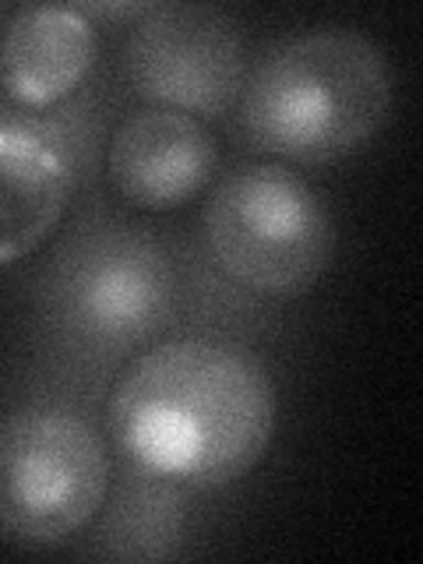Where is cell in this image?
<instances>
[{
    "label": "cell",
    "mask_w": 423,
    "mask_h": 564,
    "mask_svg": "<svg viewBox=\"0 0 423 564\" xmlns=\"http://www.w3.org/2000/svg\"><path fill=\"white\" fill-rule=\"evenodd\" d=\"M123 67L155 106L219 117L247 78L243 35L219 8L152 4L128 35Z\"/></svg>",
    "instance_id": "obj_6"
},
{
    "label": "cell",
    "mask_w": 423,
    "mask_h": 564,
    "mask_svg": "<svg viewBox=\"0 0 423 564\" xmlns=\"http://www.w3.org/2000/svg\"><path fill=\"white\" fill-rule=\"evenodd\" d=\"M205 229L226 275L275 296L314 286L335 247L332 216L317 191L275 163L229 173L212 194Z\"/></svg>",
    "instance_id": "obj_4"
},
{
    "label": "cell",
    "mask_w": 423,
    "mask_h": 564,
    "mask_svg": "<svg viewBox=\"0 0 423 564\" xmlns=\"http://www.w3.org/2000/svg\"><path fill=\"white\" fill-rule=\"evenodd\" d=\"M75 187L67 155L25 128H0V264L35 251Z\"/></svg>",
    "instance_id": "obj_9"
},
{
    "label": "cell",
    "mask_w": 423,
    "mask_h": 564,
    "mask_svg": "<svg viewBox=\"0 0 423 564\" xmlns=\"http://www.w3.org/2000/svg\"><path fill=\"white\" fill-rule=\"evenodd\" d=\"M96 50V29L78 8H22L0 40V82L18 102L50 106L88 78Z\"/></svg>",
    "instance_id": "obj_8"
},
{
    "label": "cell",
    "mask_w": 423,
    "mask_h": 564,
    "mask_svg": "<svg viewBox=\"0 0 423 564\" xmlns=\"http://www.w3.org/2000/svg\"><path fill=\"white\" fill-rule=\"evenodd\" d=\"M106 490V441L82 413L18 410L0 423V533L61 543L96 519Z\"/></svg>",
    "instance_id": "obj_5"
},
{
    "label": "cell",
    "mask_w": 423,
    "mask_h": 564,
    "mask_svg": "<svg viewBox=\"0 0 423 564\" xmlns=\"http://www.w3.org/2000/svg\"><path fill=\"white\" fill-rule=\"evenodd\" d=\"M141 490L128 487L120 494V505L110 511V519H106V529H102V543H106V554L117 557L120 543L123 540H134L128 557H149V543L152 540L149 533H155L163 540L170 551H173V540H176V522H181V498H176V490L170 487V480L163 476H152L141 469Z\"/></svg>",
    "instance_id": "obj_10"
},
{
    "label": "cell",
    "mask_w": 423,
    "mask_h": 564,
    "mask_svg": "<svg viewBox=\"0 0 423 564\" xmlns=\"http://www.w3.org/2000/svg\"><path fill=\"white\" fill-rule=\"evenodd\" d=\"M176 279L149 234L99 226L50 261L43 311L61 335L93 352H128L173 317Z\"/></svg>",
    "instance_id": "obj_3"
},
{
    "label": "cell",
    "mask_w": 423,
    "mask_h": 564,
    "mask_svg": "<svg viewBox=\"0 0 423 564\" xmlns=\"http://www.w3.org/2000/svg\"><path fill=\"white\" fill-rule=\"evenodd\" d=\"M216 170V141L191 113L149 106L120 123L110 141V184L123 202L166 212L187 205Z\"/></svg>",
    "instance_id": "obj_7"
},
{
    "label": "cell",
    "mask_w": 423,
    "mask_h": 564,
    "mask_svg": "<svg viewBox=\"0 0 423 564\" xmlns=\"http://www.w3.org/2000/svg\"><path fill=\"white\" fill-rule=\"evenodd\" d=\"M392 110L384 53L357 32L272 46L240 88V131L258 152L322 166L357 152Z\"/></svg>",
    "instance_id": "obj_2"
},
{
    "label": "cell",
    "mask_w": 423,
    "mask_h": 564,
    "mask_svg": "<svg viewBox=\"0 0 423 564\" xmlns=\"http://www.w3.org/2000/svg\"><path fill=\"white\" fill-rule=\"evenodd\" d=\"M110 427L131 466L170 484L226 487L275 434V388L243 349L173 339L145 349L110 395Z\"/></svg>",
    "instance_id": "obj_1"
}]
</instances>
